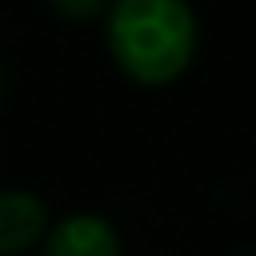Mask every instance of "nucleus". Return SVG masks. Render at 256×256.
Listing matches in <instances>:
<instances>
[{
	"instance_id": "f257e3e1",
	"label": "nucleus",
	"mask_w": 256,
	"mask_h": 256,
	"mask_svg": "<svg viewBox=\"0 0 256 256\" xmlns=\"http://www.w3.org/2000/svg\"><path fill=\"white\" fill-rule=\"evenodd\" d=\"M104 44L128 80L164 88L192 68L200 20L188 0H108Z\"/></svg>"
},
{
	"instance_id": "f03ea898",
	"label": "nucleus",
	"mask_w": 256,
	"mask_h": 256,
	"mask_svg": "<svg viewBox=\"0 0 256 256\" xmlns=\"http://www.w3.org/2000/svg\"><path fill=\"white\" fill-rule=\"evenodd\" d=\"M44 256H124L116 224L100 212H68L48 224L40 240Z\"/></svg>"
},
{
	"instance_id": "7ed1b4c3",
	"label": "nucleus",
	"mask_w": 256,
	"mask_h": 256,
	"mask_svg": "<svg viewBox=\"0 0 256 256\" xmlns=\"http://www.w3.org/2000/svg\"><path fill=\"white\" fill-rule=\"evenodd\" d=\"M52 216L48 204L28 188H4L0 192V256H24L40 248Z\"/></svg>"
},
{
	"instance_id": "20e7f679",
	"label": "nucleus",
	"mask_w": 256,
	"mask_h": 256,
	"mask_svg": "<svg viewBox=\"0 0 256 256\" xmlns=\"http://www.w3.org/2000/svg\"><path fill=\"white\" fill-rule=\"evenodd\" d=\"M48 8H52L60 20H72V24H88V20L104 16L108 0H48Z\"/></svg>"
},
{
	"instance_id": "39448f33",
	"label": "nucleus",
	"mask_w": 256,
	"mask_h": 256,
	"mask_svg": "<svg viewBox=\"0 0 256 256\" xmlns=\"http://www.w3.org/2000/svg\"><path fill=\"white\" fill-rule=\"evenodd\" d=\"M0 92H4V68H0Z\"/></svg>"
}]
</instances>
